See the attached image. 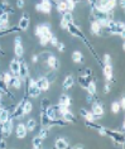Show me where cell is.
<instances>
[{"mask_svg": "<svg viewBox=\"0 0 125 149\" xmlns=\"http://www.w3.org/2000/svg\"><path fill=\"white\" fill-rule=\"evenodd\" d=\"M102 72H104V76L108 81H115L112 79V66L110 65V63L104 65V67H102Z\"/></svg>", "mask_w": 125, "mask_h": 149, "instance_id": "obj_16", "label": "cell"}, {"mask_svg": "<svg viewBox=\"0 0 125 149\" xmlns=\"http://www.w3.org/2000/svg\"><path fill=\"white\" fill-rule=\"evenodd\" d=\"M65 1H67V3H68V1H71V0H65Z\"/></svg>", "mask_w": 125, "mask_h": 149, "instance_id": "obj_60", "label": "cell"}, {"mask_svg": "<svg viewBox=\"0 0 125 149\" xmlns=\"http://www.w3.org/2000/svg\"><path fill=\"white\" fill-rule=\"evenodd\" d=\"M35 10H38V12L42 13V5H40V3L39 4H35Z\"/></svg>", "mask_w": 125, "mask_h": 149, "instance_id": "obj_55", "label": "cell"}, {"mask_svg": "<svg viewBox=\"0 0 125 149\" xmlns=\"http://www.w3.org/2000/svg\"><path fill=\"white\" fill-rule=\"evenodd\" d=\"M32 145H33V148H37V149H39V148H42L43 147V139L40 136H34L33 138V140H32Z\"/></svg>", "mask_w": 125, "mask_h": 149, "instance_id": "obj_27", "label": "cell"}, {"mask_svg": "<svg viewBox=\"0 0 125 149\" xmlns=\"http://www.w3.org/2000/svg\"><path fill=\"white\" fill-rule=\"evenodd\" d=\"M67 31L71 33V34L73 36V37H78L80 39H82L83 42H85V44L86 46H89L90 44V42L86 39V37H85V34H83L82 32H81V29L77 27V25L75 24V23H68V25H67Z\"/></svg>", "mask_w": 125, "mask_h": 149, "instance_id": "obj_3", "label": "cell"}, {"mask_svg": "<svg viewBox=\"0 0 125 149\" xmlns=\"http://www.w3.org/2000/svg\"><path fill=\"white\" fill-rule=\"evenodd\" d=\"M62 19H65L67 23H75V20H73V15H72V13L71 12H66L62 14Z\"/></svg>", "mask_w": 125, "mask_h": 149, "instance_id": "obj_34", "label": "cell"}, {"mask_svg": "<svg viewBox=\"0 0 125 149\" xmlns=\"http://www.w3.org/2000/svg\"><path fill=\"white\" fill-rule=\"evenodd\" d=\"M82 147H83L82 144H75L73 145V148H82Z\"/></svg>", "mask_w": 125, "mask_h": 149, "instance_id": "obj_58", "label": "cell"}, {"mask_svg": "<svg viewBox=\"0 0 125 149\" xmlns=\"http://www.w3.org/2000/svg\"><path fill=\"white\" fill-rule=\"evenodd\" d=\"M1 100H3V96H1V95H0V102H1Z\"/></svg>", "mask_w": 125, "mask_h": 149, "instance_id": "obj_59", "label": "cell"}, {"mask_svg": "<svg viewBox=\"0 0 125 149\" xmlns=\"http://www.w3.org/2000/svg\"><path fill=\"white\" fill-rule=\"evenodd\" d=\"M49 124V118L47 116L46 111L42 110V113H40V125L42 126H48Z\"/></svg>", "mask_w": 125, "mask_h": 149, "instance_id": "obj_28", "label": "cell"}, {"mask_svg": "<svg viewBox=\"0 0 125 149\" xmlns=\"http://www.w3.org/2000/svg\"><path fill=\"white\" fill-rule=\"evenodd\" d=\"M105 31L110 34H119L120 37H124V23L123 22H115L114 19L109 20Z\"/></svg>", "mask_w": 125, "mask_h": 149, "instance_id": "obj_2", "label": "cell"}, {"mask_svg": "<svg viewBox=\"0 0 125 149\" xmlns=\"http://www.w3.org/2000/svg\"><path fill=\"white\" fill-rule=\"evenodd\" d=\"M110 90H111V88H110V85L106 84L104 86V92H105V94H108V92H110Z\"/></svg>", "mask_w": 125, "mask_h": 149, "instance_id": "obj_52", "label": "cell"}, {"mask_svg": "<svg viewBox=\"0 0 125 149\" xmlns=\"http://www.w3.org/2000/svg\"><path fill=\"white\" fill-rule=\"evenodd\" d=\"M27 133L28 130L25 128V124H18L17 128H15V135L18 139H24L27 136Z\"/></svg>", "mask_w": 125, "mask_h": 149, "instance_id": "obj_11", "label": "cell"}, {"mask_svg": "<svg viewBox=\"0 0 125 149\" xmlns=\"http://www.w3.org/2000/svg\"><path fill=\"white\" fill-rule=\"evenodd\" d=\"M108 1H109V0H97V4L100 5L102 9H104V8H105V5L108 4Z\"/></svg>", "mask_w": 125, "mask_h": 149, "instance_id": "obj_48", "label": "cell"}, {"mask_svg": "<svg viewBox=\"0 0 125 149\" xmlns=\"http://www.w3.org/2000/svg\"><path fill=\"white\" fill-rule=\"evenodd\" d=\"M10 118V111L8 109H3L0 113V123H4Z\"/></svg>", "mask_w": 125, "mask_h": 149, "instance_id": "obj_31", "label": "cell"}, {"mask_svg": "<svg viewBox=\"0 0 125 149\" xmlns=\"http://www.w3.org/2000/svg\"><path fill=\"white\" fill-rule=\"evenodd\" d=\"M46 111V114H47V116L49 118V120H53V119H56L58 118V113H57V109H56V106H48L47 109L44 110Z\"/></svg>", "mask_w": 125, "mask_h": 149, "instance_id": "obj_18", "label": "cell"}, {"mask_svg": "<svg viewBox=\"0 0 125 149\" xmlns=\"http://www.w3.org/2000/svg\"><path fill=\"white\" fill-rule=\"evenodd\" d=\"M91 113L95 115V120H97V119H101L102 115H104V107H102L101 104L94 102L92 104V109H91Z\"/></svg>", "mask_w": 125, "mask_h": 149, "instance_id": "obj_9", "label": "cell"}, {"mask_svg": "<svg viewBox=\"0 0 125 149\" xmlns=\"http://www.w3.org/2000/svg\"><path fill=\"white\" fill-rule=\"evenodd\" d=\"M68 107H69V106H67V105H62V104H58V105L56 106V109H57V113L60 114V115H62L63 113H66V111L69 110Z\"/></svg>", "mask_w": 125, "mask_h": 149, "instance_id": "obj_36", "label": "cell"}, {"mask_svg": "<svg viewBox=\"0 0 125 149\" xmlns=\"http://www.w3.org/2000/svg\"><path fill=\"white\" fill-rule=\"evenodd\" d=\"M85 119H86V121H95V115L91 113V111H89L87 115L85 116Z\"/></svg>", "mask_w": 125, "mask_h": 149, "instance_id": "obj_41", "label": "cell"}, {"mask_svg": "<svg viewBox=\"0 0 125 149\" xmlns=\"http://www.w3.org/2000/svg\"><path fill=\"white\" fill-rule=\"evenodd\" d=\"M54 147L58 149H67L68 148V141L65 139V138H58V139L54 141Z\"/></svg>", "mask_w": 125, "mask_h": 149, "instance_id": "obj_20", "label": "cell"}, {"mask_svg": "<svg viewBox=\"0 0 125 149\" xmlns=\"http://www.w3.org/2000/svg\"><path fill=\"white\" fill-rule=\"evenodd\" d=\"M56 70H52L51 68V71H47V73H46V79L48 80V82L49 84H52V82H54V81H56Z\"/></svg>", "mask_w": 125, "mask_h": 149, "instance_id": "obj_26", "label": "cell"}, {"mask_svg": "<svg viewBox=\"0 0 125 149\" xmlns=\"http://www.w3.org/2000/svg\"><path fill=\"white\" fill-rule=\"evenodd\" d=\"M121 110V107H120V104L117 102V101H114L112 104H111V111L114 114H117L119 111Z\"/></svg>", "mask_w": 125, "mask_h": 149, "instance_id": "obj_39", "label": "cell"}, {"mask_svg": "<svg viewBox=\"0 0 125 149\" xmlns=\"http://www.w3.org/2000/svg\"><path fill=\"white\" fill-rule=\"evenodd\" d=\"M57 10L60 13H62V14L67 12V1H60L57 4Z\"/></svg>", "mask_w": 125, "mask_h": 149, "instance_id": "obj_35", "label": "cell"}, {"mask_svg": "<svg viewBox=\"0 0 125 149\" xmlns=\"http://www.w3.org/2000/svg\"><path fill=\"white\" fill-rule=\"evenodd\" d=\"M102 61H104V65H108V63H110V61H111V56H110V54H105Z\"/></svg>", "mask_w": 125, "mask_h": 149, "instance_id": "obj_46", "label": "cell"}, {"mask_svg": "<svg viewBox=\"0 0 125 149\" xmlns=\"http://www.w3.org/2000/svg\"><path fill=\"white\" fill-rule=\"evenodd\" d=\"M46 63L48 65V67H51L52 70H58L60 68V61L57 59V57H54L53 54H51L48 58L46 59Z\"/></svg>", "mask_w": 125, "mask_h": 149, "instance_id": "obj_12", "label": "cell"}, {"mask_svg": "<svg viewBox=\"0 0 125 149\" xmlns=\"http://www.w3.org/2000/svg\"><path fill=\"white\" fill-rule=\"evenodd\" d=\"M8 86L15 88V90H20L22 88V79L19 76H12V79H10Z\"/></svg>", "mask_w": 125, "mask_h": 149, "instance_id": "obj_14", "label": "cell"}, {"mask_svg": "<svg viewBox=\"0 0 125 149\" xmlns=\"http://www.w3.org/2000/svg\"><path fill=\"white\" fill-rule=\"evenodd\" d=\"M75 85V80H73V77L69 74L67 76L66 79L63 80V84H62V87L65 88V90H69V88H72V86Z\"/></svg>", "mask_w": 125, "mask_h": 149, "instance_id": "obj_19", "label": "cell"}, {"mask_svg": "<svg viewBox=\"0 0 125 149\" xmlns=\"http://www.w3.org/2000/svg\"><path fill=\"white\" fill-rule=\"evenodd\" d=\"M32 61H33V63L38 62V61H39V56H37V54H34V56H33V58H32Z\"/></svg>", "mask_w": 125, "mask_h": 149, "instance_id": "obj_54", "label": "cell"}, {"mask_svg": "<svg viewBox=\"0 0 125 149\" xmlns=\"http://www.w3.org/2000/svg\"><path fill=\"white\" fill-rule=\"evenodd\" d=\"M29 23H31V18H29V14H28V13H24L23 17L20 18L19 23H18V28H19L20 31H28Z\"/></svg>", "mask_w": 125, "mask_h": 149, "instance_id": "obj_8", "label": "cell"}, {"mask_svg": "<svg viewBox=\"0 0 125 149\" xmlns=\"http://www.w3.org/2000/svg\"><path fill=\"white\" fill-rule=\"evenodd\" d=\"M35 36L39 38V42L42 46H47L49 43V39L52 38L53 33L51 32L49 24H40V25H35L34 29Z\"/></svg>", "mask_w": 125, "mask_h": 149, "instance_id": "obj_1", "label": "cell"}, {"mask_svg": "<svg viewBox=\"0 0 125 149\" xmlns=\"http://www.w3.org/2000/svg\"><path fill=\"white\" fill-rule=\"evenodd\" d=\"M87 113H89V110L85 109V107H81V109H80V115H81L82 118H85L86 115H87Z\"/></svg>", "mask_w": 125, "mask_h": 149, "instance_id": "obj_47", "label": "cell"}, {"mask_svg": "<svg viewBox=\"0 0 125 149\" xmlns=\"http://www.w3.org/2000/svg\"><path fill=\"white\" fill-rule=\"evenodd\" d=\"M49 105H51V100L47 99V97H44V99L42 100V102H40V109H42V110H46Z\"/></svg>", "mask_w": 125, "mask_h": 149, "instance_id": "obj_40", "label": "cell"}, {"mask_svg": "<svg viewBox=\"0 0 125 149\" xmlns=\"http://www.w3.org/2000/svg\"><path fill=\"white\" fill-rule=\"evenodd\" d=\"M101 27H100V24H99V22L97 20H94L92 23H91V32H92V34H101Z\"/></svg>", "mask_w": 125, "mask_h": 149, "instance_id": "obj_24", "label": "cell"}, {"mask_svg": "<svg viewBox=\"0 0 125 149\" xmlns=\"http://www.w3.org/2000/svg\"><path fill=\"white\" fill-rule=\"evenodd\" d=\"M48 129H49L48 126H47V128H46V126H43V128L39 130V134H38V136H40V138H42L43 140H44L48 136Z\"/></svg>", "mask_w": 125, "mask_h": 149, "instance_id": "obj_37", "label": "cell"}, {"mask_svg": "<svg viewBox=\"0 0 125 149\" xmlns=\"http://www.w3.org/2000/svg\"><path fill=\"white\" fill-rule=\"evenodd\" d=\"M86 101L89 102V104H94V102H95V97H94V95L87 94V96H86Z\"/></svg>", "mask_w": 125, "mask_h": 149, "instance_id": "obj_42", "label": "cell"}, {"mask_svg": "<svg viewBox=\"0 0 125 149\" xmlns=\"http://www.w3.org/2000/svg\"><path fill=\"white\" fill-rule=\"evenodd\" d=\"M18 76L20 77L22 80H27L29 77V67L25 62H20V67H19V74Z\"/></svg>", "mask_w": 125, "mask_h": 149, "instance_id": "obj_10", "label": "cell"}, {"mask_svg": "<svg viewBox=\"0 0 125 149\" xmlns=\"http://www.w3.org/2000/svg\"><path fill=\"white\" fill-rule=\"evenodd\" d=\"M0 124H1V136L6 139V138L10 136V134L13 132V118L10 116L6 121L0 123Z\"/></svg>", "mask_w": 125, "mask_h": 149, "instance_id": "obj_6", "label": "cell"}, {"mask_svg": "<svg viewBox=\"0 0 125 149\" xmlns=\"http://www.w3.org/2000/svg\"><path fill=\"white\" fill-rule=\"evenodd\" d=\"M56 47L58 48V51H60V52H65V51H66V46H65V43H60V42H58V44H57Z\"/></svg>", "mask_w": 125, "mask_h": 149, "instance_id": "obj_45", "label": "cell"}, {"mask_svg": "<svg viewBox=\"0 0 125 149\" xmlns=\"http://www.w3.org/2000/svg\"><path fill=\"white\" fill-rule=\"evenodd\" d=\"M106 135H109L116 144H120L121 147L124 145L125 135H124L123 132H117V130H108L106 129Z\"/></svg>", "mask_w": 125, "mask_h": 149, "instance_id": "obj_4", "label": "cell"}, {"mask_svg": "<svg viewBox=\"0 0 125 149\" xmlns=\"http://www.w3.org/2000/svg\"><path fill=\"white\" fill-rule=\"evenodd\" d=\"M67 25H68L67 22H66L65 19H61V28L62 29H67Z\"/></svg>", "mask_w": 125, "mask_h": 149, "instance_id": "obj_50", "label": "cell"}, {"mask_svg": "<svg viewBox=\"0 0 125 149\" xmlns=\"http://www.w3.org/2000/svg\"><path fill=\"white\" fill-rule=\"evenodd\" d=\"M82 53L81 52H78V51H75L72 53V61L75 62V63H80V62H82Z\"/></svg>", "mask_w": 125, "mask_h": 149, "instance_id": "obj_33", "label": "cell"}, {"mask_svg": "<svg viewBox=\"0 0 125 149\" xmlns=\"http://www.w3.org/2000/svg\"><path fill=\"white\" fill-rule=\"evenodd\" d=\"M86 90H87V94H90V95H96L97 94V87H96V82L92 80V81H90L89 85H87V87H86Z\"/></svg>", "mask_w": 125, "mask_h": 149, "instance_id": "obj_22", "label": "cell"}, {"mask_svg": "<svg viewBox=\"0 0 125 149\" xmlns=\"http://www.w3.org/2000/svg\"><path fill=\"white\" fill-rule=\"evenodd\" d=\"M14 53L18 58H23L24 56V47L22 42H14Z\"/></svg>", "mask_w": 125, "mask_h": 149, "instance_id": "obj_17", "label": "cell"}, {"mask_svg": "<svg viewBox=\"0 0 125 149\" xmlns=\"http://www.w3.org/2000/svg\"><path fill=\"white\" fill-rule=\"evenodd\" d=\"M49 43H51V44H52V46H54V47H56V46H57V44H58L57 37H54V34L52 36V38H51V39H49Z\"/></svg>", "mask_w": 125, "mask_h": 149, "instance_id": "obj_44", "label": "cell"}, {"mask_svg": "<svg viewBox=\"0 0 125 149\" xmlns=\"http://www.w3.org/2000/svg\"><path fill=\"white\" fill-rule=\"evenodd\" d=\"M40 5H42V13H44V14L51 13V9H52V3H51V0H42Z\"/></svg>", "mask_w": 125, "mask_h": 149, "instance_id": "obj_21", "label": "cell"}, {"mask_svg": "<svg viewBox=\"0 0 125 149\" xmlns=\"http://www.w3.org/2000/svg\"><path fill=\"white\" fill-rule=\"evenodd\" d=\"M32 109H33V104L29 101V100L24 99V102H23V113H24V115H27V114L31 113Z\"/></svg>", "mask_w": 125, "mask_h": 149, "instance_id": "obj_25", "label": "cell"}, {"mask_svg": "<svg viewBox=\"0 0 125 149\" xmlns=\"http://www.w3.org/2000/svg\"><path fill=\"white\" fill-rule=\"evenodd\" d=\"M35 84L38 85V87L40 88V91H48L49 90V82L46 77H39L38 80H35Z\"/></svg>", "mask_w": 125, "mask_h": 149, "instance_id": "obj_13", "label": "cell"}, {"mask_svg": "<svg viewBox=\"0 0 125 149\" xmlns=\"http://www.w3.org/2000/svg\"><path fill=\"white\" fill-rule=\"evenodd\" d=\"M24 5H25V1H24V0H17V8L23 9Z\"/></svg>", "mask_w": 125, "mask_h": 149, "instance_id": "obj_43", "label": "cell"}, {"mask_svg": "<svg viewBox=\"0 0 125 149\" xmlns=\"http://www.w3.org/2000/svg\"><path fill=\"white\" fill-rule=\"evenodd\" d=\"M119 5H120V8L124 9V6H125V0H119Z\"/></svg>", "mask_w": 125, "mask_h": 149, "instance_id": "obj_57", "label": "cell"}, {"mask_svg": "<svg viewBox=\"0 0 125 149\" xmlns=\"http://www.w3.org/2000/svg\"><path fill=\"white\" fill-rule=\"evenodd\" d=\"M61 118L63 119L65 121H67V123H76V118H75V115H73L69 110L62 114V115H61Z\"/></svg>", "mask_w": 125, "mask_h": 149, "instance_id": "obj_23", "label": "cell"}, {"mask_svg": "<svg viewBox=\"0 0 125 149\" xmlns=\"http://www.w3.org/2000/svg\"><path fill=\"white\" fill-rule=\"evenodd\" d=\"M87 3H89V5L91 8H94L95 5H97V0H87Z\"/></svg>", "mask_w": 125, "mask_h": 149, "instance_id": "obj_51", "label": "cell"}, {"mask_svg": "<svg viewBox=\"0 0 125 149\" xmlns=\"http://www.w3.org/2000/svg\"><path fill=\"white\" fill-rule=\"evenodd\" d=\"M25 128H27L28 132H33L35 128H37V121H35V119H29V120L27 121V124H25Z\"/></svg>", "mask_w": 125, "mask_h": 149, "instance_id": "obj_29", "label": "cell"}, {"mask_svg": "<svg viewBox=\"0 0 125 149\" xmlns=\"http://www.w3.org/2000/svg\"><path fill=\"white\" fill-rule=\"evenodd\" d=\"M23 102H24V99L22 100L20 102H18L17 106L14 107L13 114L10 115V116H12L13 119H18V120H20V119L24 116V113H23Z\"/></svg>", "mask_w": 125, "mask_h": 149, "instance_id": "obj_7", "label": "cell"}, {"mask_svg": "<svg viewBox=\"0 0 125 149\" xmlns=\"http://www.w3.org/2000/svg\"><path fill=\"white\" fill-rule=\"evenodd\" d=\"M119 104H120V107H121V109H124V106H125V100H124V97L120 100V102H119Z\"/></svg>", "mask_w": 125, "mask_h": 149, "instance_id": "obj_56", "label": "cell"}, {"mask_svg": "<svg viewBox=\"0 0 125 149\" xmlns=\"http://www.w3.org/2000/svg\"><path fill=\"white\" fill-rule=\"evenodd\" d=\"M19 67H20V61H18L17 58L10 62L9 70H10V72H12L13 76H18V74H19Z\"/></svg>", "mask_w": 125, "mask_h": 149, "instance_id": "obj_15", "label": "cell"}, {"mask_svg": "<svg viewBox=\"0 0 125 149\" xmlns=\"http://www.w3.org/2000/svg\"><path fill=\"white\" fill-rule=\"evenodd\" d=\"M51 54H52L51 52H43V53H40V54H39V57H43V58H44V61H46V59L48 58Z\"/></svg>", "mask_w": 125, "mask_h": 149, "instance_id": "obj_49", "label": "cell"}, {"mask_svg": "<svg viewBox=\"0 0 125 149\" xmlns=\"http://www.w3.org/2000/svg\"><path fill=\"white\" fill-rule=\"evenodd\" d=\"M29 79V85H28V95L33 99H37L40 95V88L38 87V85L35 84V80L32 79V77H28Z\"/></svg>", "mask_w": 125, "mask_h": 149, "instance_id": "obj_5", "label": "cell"}, {"mask_svg": "<svg viewBox=\"0 0 125 149\" xmlns=\"http://www.w3.org/2000/svg\"><path fill=\"white\" fill-rule=\"evenodd\" d=\"M12 76H13V74H10L9 72H4L1 74V80H3V82H4L6 86H8V84H9L10 79H12Z\"/></svg>", "mask_w": 125, "mask_h": 149, "instance_id": "obj_38", "label": "cell"}, {"mask_svg": "<svg viewBox=\"0 0 125 149\" xmlns=\"http://www.w3.org/2000/svg\"><path fill=\"white\" fill-rule=\"evenodd\" d=\"M116 4H117V0H109L108 4L105 5L104 10H105V12H110V10H114V9H115V6H116Z\"/></svg>", "mask_w": 125, "mask_h": 149, "instance_id": "obj_32", "label": "cell"}, {"mask_svg": "<svg viewBox=\"0 0 125 149\" xmlns=\"http://www.w3.org/2000/svg\"><path fill=\"white\" fill-rule=\"evenodd\" d=\"M92 74V71H91L90 68H86L85 70V76H91Z\"/></svg>", "mask_w": 125, "mask_h": 149, "instance_id": "obj_53", "label": "cell"}, {"mask_svg": "<svg viewBox=\"0 0 125 149\" xmlns=\"http://www.w3.org/2000/svg\"><path fill=\"white\" fill-rule=\"evenodd\" d=\"M58 104H62V105H67L69 106L71 105V99H69V96L67 95H61L60 96V100H58Z\"/></svg>", "mask_w": 125, "mask_h": 149, "instance_id": "obj_30", "label": "cell"}]
</instances>
